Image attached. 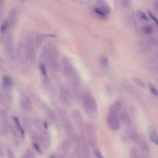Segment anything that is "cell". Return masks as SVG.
<instances>
[{
    "label": "cell",
    "instance_id": "obj_31",
    "mask_svg": "<svg viewBox=\"0 0 158 158\" xmlns=\"http://www.w3.org/2000/svg\"><path fill=\"white\" fill-rule=\"evenodd\" d=\"M48 115V117L51 120H55L56 119V114L54 112V110H49Z\"/></svg>",
    "mask_w": 158,
    "mask_h": 158
},
{
    "label": "cell",
    "instance_id": "obj_33",
    "mask_svg": "<svg viewBox=\"0 0 158 158\" xmlns=\"http://www.w3.org/2000/svg\"><path fill=\"white\" fill-rule=\"evenodd\" d=\"M150 89L152 94H153L154 95L156 96H158V89L156 88H155L154 86H151Z\"/></svg>",
    "mask_w": 158,
    "mask_h": 158
},
{
    "label": "cell",
    "instance_id": "obj_2",
    "mask_svg": "<svg viewBox=\"0 0 158 158\" xmlns=\"http://www.w3.org/2000/svg\"><path fill=\"white\" fill-rule=\"evenodd\" d=\"M129 135L130 138L132 139V140L136 144V145L138 146L140 149L145 153L148 152L150 151V147L149 145L147 143V142L145 141L144 138H143L141 136L138 135L135 131L134 130H131V131L129 132Z\"/></svg>",
    "mask_w": 158,
    "mask_h": 158
},
{
    "label": "cell",
    "instance_id": "obj_30",
    "mask_svg": "<svg viewBox=\"0 0 158 158\" xmlns=\"http://www.w3.org/2000/svg\"><path fill=\"white\" fill-rule=\"evenodd\" d=\"M40 70L41 71V73H42V75H43L45 77H47V72H46V67L43 64L40 65Z\"/></svg>",
    "mask_w": 158,
    "mask_h": 158
},
{
    "label": "cell",
    "instance_id": "obj_23",
    "mask_svg": "<svg viewBox=\"0 0 158 158\" xmlns=\"http://www.w3.org/2000/svg\"><path fill=\"white\" fill-rule=\"evenodd\" d=\"M9 27H10V26H9V22L8 21V19L4 20L3 22L1 25V33H3V34L6 33V31H8V29Z\"/></svg>",
    "mask_w": 158,
    "mask_h": 158
},
{
    "label": "cell",
    "instance_id": "obj_29",
    "mask_svg": "<svg viewBox=\"0 0 158 158\" xmlns=\"http://www.w3.org/2000/svg\"><path fill=\"white\" fill-rule=\"evenodd\" d=\"M130 154L131 155V158H140L139 154L136 149L133 148L132 150H131L130 151Z\"/></svg>",
    "mask_w": 158,
    "mask_h": 158
},
{
    "label": "cell",
    "instance_id": "obj_6",
    "mask_svg": "<svg viewBox=\"0 0 158 158\" xmlns=\"http://www.w3.org/2000/svg\"><path fill=\"white\" fill-rule=\"evenodd\" d=\"M86 130L88 138L90 143L94 145L97 140V132L94 125L91 123H88L86 126Z\"/></svg>",
    "mask_w": 158,
    "mask_h": 158
},
{
    "label": "cell",
    "instance_id": "obj_28",
    "mask_svg": "<svg viewBox=\"0 0 158 158\" xmlns=\"http://www.w3.org/2000/svg\"><path fill=\"white\" fill-rule=\"evenodd\" d=\"M23 158H35V157L32 152L29 150H25L24 152Z\"/></svg>",
    "mask_w": 158,
    "mask_h": 158
},
{
    "label": "cell",
    "instance_id": "obj_20",
    "mask_svg": "<svg viewBox=\"0 0 158 158\" xmlns=\"http://www.w3.org/2000/svg\"><path fill=\"white\" fill-rule=\"evenodd\" d=\"M3 82L4 85L6 88H10L13 85V80L9 76H4L3 78Z\"/></svg>",
    "mask_w": 158,
    "mask_h": 158
},
{
    "label": "cell",
    "instance_id": "obj_13",
    "mask_svg": "<svg viewBox=\"0 0 158 158\" xmlns=\"http://www.w3.org/2000/svg\"><path fill=\"white\" fill-rule=\"evenodd\" d=\"M72 115L73 120H74L76 125L78 128L82 129L84 126V123L81 114L79 113L78 110H75V111H73Z\"/></svg>",
    "mask_w": 158,
    "mask_h": 158
},
{
    "label": "cell",
    "instance_id": "obj_1",
    "mask_svg": "<svg viewBox=\"0 0 158 158\" xmlns=\"http://www.w3.org/2000/svg\"><path fill=\"white\" fill-rule=\"evenodd\" d=\"M43 57L45 62L52 70H58V55L57 50L54 46L45 47L43 52Z\"/></svg>",
    "mask_w": 158,
    "mask_h": 158
},
{
    "label": "cell",
    "instance_id": "obj_11",
    "mask_svg": "<svg viewBox=\"0 0 158 158\" xmlns=\"http://www.w3.org/2000/svg\"><path fill=\"white\" fill-rule=\"evenodd\" d=\"M94 12L96 13V14L99 15V16L104 17L110 13V10L107 5L102 4L101 6L94 9Z\"/></svg>",
    "mask_w": 158,
    "mask_h": 158
},
{
    "label": "cell",
    "instance_id": "obj_34",
    "mask_svg": "<svg viewBox=\"0 0 158 158\" xmlns=\"http://www.w3.org/2000/svg\"><path fill=\"white\" fill-rule=\"evenodd\" d=\"M138 17H140V19H141V20H146V21L148 20V18H147L146 15H145V14L144 13L141 12V11H139L138 13Z\"/></svg>",
    "mask_w": 158,
    "mask_h": 158
},
{
    "label": "cell",
    "instance_id": "obj_36",
    "mask_svg": "<svg viewBox=\"0 0 158 158\" xmlns=\"http://www.w3.org/2000/svg\"><path fill=\"white\" fill-rule=\"evenodd\" d=\"M4 6V0H0V17H1V15L3 12Z\"/></svg>",
    "mask_w": 158,
    "mask_h": 158
},
{
    "label": "cell",
    "instance_id": "obj_35",
    "mask_svg": "<svg viewBox=\"0 0 158 158\" xmlns=\"http://www.w3.org/2000/svg\"><path fill=\"white\" fill-rule=\"evenodd\" d=\"M7 154L9 158H15V156L14 153V152L9 148L7 149Z\"/></svg>",
    "mask_w": 158,
    "mask_h": 158
},
{
    "label": "cell",
    "instance_id": "obj_42",
    "mask_svg": "<svg viewBox=\"0 0 158 158\" xmlns=\"http://www.w3.org/2000/svg\"><path fill=\"white\" fill-rule=\"evenodd\" d=\"M20 1H24V0H20Z\"/></svg>",
    "mask_w": 158,
    "mask_h": 158
},
{
    "label": "cell",
    "instance_id": "obj_24",
    "mask_svg": "<svg viewBox=\"0 0 158 158\" xmlns=\"http://www.w3.org/2000/svg\"><path fill=\"white\" fill-rule=\"evenodd\" d=\"M133 80L134 81V82L136 84V85H138L139 87L144 88L146 87L145 83L144 82V81L142 80V79L138 78V77H134L133 78Z\"/></svg>",
    "mask_w": 158,
    "mask_h": 158
},
{
    "label": "cell",
    "instance_id": "obj_9",
    "mask_svg": "<svg viewBox=\"0 0 158 158\" xmlns=\"http://www.w3.org/2000/svg\"><path fill=\"white\" fill-rule=\"evenodd\" d=\"M62 66L64 76L67 77L71 76L73 73V67L71 61L67 58H64L62 61Z\"/></svg>",
    "mask_w": 158,
    "mask_h": 158
},
{
    "label": "cell",
    "instance_id": "obj_8",
    "mask_svg": "<svg viewBox=\"0 0 158 158\" xmlns=\"http://www.w3.org/2000/svg\"><path fill=\"white\" fill-rule=\"evenodd\" d=\"M62 125L66 134L69 137H73L75 135V130L71 121L67 118L64 119L62 121Z\"/></svg>",
    "mask_w": 158,
    "mask_h": 158
},
{
    "label": "cell",
    "instance_id": "obj_26",
    "mask_svg": "<svg viewBox=\"0 0 158 158\" xmlns=\"http://www.w3.org/2000/svg\"><path fill=\"white\" fill-rule=\"evenodd\" d=\"M153 30H154L153 27H152V26H151V25L145 26V27H144L143 29V33L146 35L151 34L152 32H153Z\"/></svg>",
    "mask_w": 158,
    "mask_h": 158
},
{
    "label": "cell",
    "instance_id": "obj_41",
    "mask_svg": "<svg viewBox=\"0 0 158 158\" xmlns=\"http://www.w3.org/2000/svg\"><path fill=\"white\" fill-rule=\"evenodd\" d=\"M59 158H66V157H64V156H60Z\"/></svg>",
    "mask_w": 158,
    "mask_h": 158
},
{
    "label": "cell",
    "instance_id": "obj_32",
    "mask_svg": "<svg viewBox=\"0 0 158 158\" xmlns=\"http://www.w3.org/2000/svg\"><path fill=\"white\" fill-rule=\"evenodd\" d=\"M101 64L105 67H107L108 66V59L106 58L105 56H103L101 57Z\"/></svg>",
    "mask_w": 158,
    "mask_h": 158
},
{
    "label": "cell",
    "instance_id": "obj_3",
    "mask_svg": "<svg viewBox=\"0 0 158 158\" xmlns=\"http://www.w3.org/2000/svg\"><path fill=\"white\" fill-rule=\"evenodd\" d=\"M24 51L26 58L31 62H34L36 59V51L34 39L29 38L27 40L24 46Z\"/></svg>",
    "mask_w": 158,
    "mask_h": 158
},
{
    "label": "cell",
    "instance_id": "obj_7",
    "mask_svg": "<svg viewBox=\"0 0 158 158\" xmlns=\"http://www.w3.org/2000/svg\"><path fill=\"white\" fill-rule=\"evenodd\" d=\"M76 141L78 150L82 152L83 155L88 156L89 154V151L85 139L82 136V137L77 138Z\"/></svg>",
    "mask_w": 158,
    "mask_h": 158
},
{
    "label": "cell",
    "instance_id": "obj_43",
    "mask_svg": "<svg viewBox=\"0 0 158 158\" xmlns=\"http://www.w3.org/2000/svg\"><path fill=\"white\" fill-rule=\"evenodd\" d=\"M52 158H54V157H52Z\"/></svg>",
    "mask_w": 158,
    "mask_h": 158
},
{
    "label": "cell",
    "instance_id": "obj_10",
    "mask_svg": "<svg viewBox=\"0 0 158 158\" xmlns=\"http://www.w3.org/2000/svg\"><path fill=\"white\" fill-rule=\"evenodd\" d=\"M20 108L25 113H30L32 110V104L31 100L27 96H24L20 101Z\"/></svg>",
    "mask_w": 158,
    "mask_h": 158
},
{
    "label": "cell",
    "instance_id": "obj_27",
    "mask_svg": "<svg viewBox=\"0 0 158 158\" xmlns=\"http://www.w3.org/2000/svg\"><path fill=\"white\" fill-rule=\"evenodd\" d=\"M120 110V104L119 103H115L114 104L112 105L110 107L109 110H111V111H114L115 113H118L119 112V110Z\"/></svg>",
    "mask_w": 158,
    "mask_h": 158
},
{
    "label": "cell",
    "instance_id": "obj_25",
    "mask_svg": "<svg viewBox=\"0 0 158 158\" xmlns=\"http://www.w3.org/2000/svg\"><path fill=\"white\" fill-rule=\"evenodd\" d=\"M0 120H1V122L4 124H7L8 123V116L6 113H4L3 110H1V111H0Z\"/></svg>",
    "mask_w": 158,
    "mask_h": 158
},
{
    "label": "cell",
    "instance_id": "obj_22",
    "mask_svg": "<svg viewBox=\"0 0 158 158\" xmlns=\"http://www.w3.org/2000/svg\"><path fill=\"white\" fill-rule=\"evenodd\" d=\"M151 65L154 69L158 71V53H157L152 57L151 62Z\"/></svg>",
    "mask_w": 158,
    "mask_h": 158
},
{
    "label": "cell",
    "instance_id": "obj_16",
    "mask_svg": "<svg viewBox=\"0 0 158 158\" xmlns=\"http://www.w3.org/2000/svg\"><path fill=\"white\" fill-rule=\"evenodd\" d=\"M156 44H157V40L156 39L149 38L143 41V43H142V45H143V46L146 48H152V47H153L154 46L156 45Z\"/></svg>",
    "mask_w": 158,
    "mask_h": 158
},
{
    "label": "cell",
    "instance_id": "obj_40",
    "mask_svg": "<svg viewBox=\"0 0 158 158\" xmlns=\"http://www.w3.org/2000/svg\"><path fill=\"white\" fill-rule=\"evenodd\" d=\"M155 8V9H156V11L158 13V1L156 3Z\"/></svg>",
    "mask_w": 158,
    "mask_h": 158
},
{
    "label": "cell",
    "instance_id": "obj_38",
    "mask_svg": "<svg viewBox=\"0 0 158 158\" xmlns=\"http://www.w3.org/2000/svg\"><path fill=\"white\" fill-rule=\"evenodd\" d=\"M95 155L97 158H104L102 154H101V152L99 151V150H96Z\"/></svg>",
    "mask_w": 158,
    "mask_h": 158
},
{
    "label": "cell",
    "instance_id": "obj_5",
    "mask_svg": "<svg viewBox=\"0 0 158 158\" xmlns=\"http://www.w3.org/2000/svg\"><path fill=\"white\" fill-rule=\"evenodd\" d=\"M107 122L109 127L113 130H117L120 129V120L117 113L109 110L107 115Z\"/></svg>",
    "mask_w": 158,
    "mask_h": 158
},
{
    "label": "cell",
    "instance_id": "obj_21",
    "mask_svg": "<svg viewBox=\"0 0 158 158\" xmlns=\"http://www.w3.org/2000/svg\"><path fill=\"white\" fill-rule=\"evenodd\" d=\"M150 139L158 146V134L155 130H152L150 133Z\"/></svg>",
    "mask_w": 158,
    "mask_h": 158
},
{
    "label": "cell",
    "instance_id": "obj_17",
    "mask_svg": "<svg viewBox=\"0 0 158 158\" xmlns=\"http://www.w3.org/2000/svg\"><path fill=\"white\" fill-rule=\"evenodd\" d=\"M6 50L8 52L9 55H12L13 52V38L11 36L9 35L6 39Z\"/></svg>",
    "mask_w": 158,
    "mask_h": 158
},
{
    "label": "cell",
    "instance_id": "obj_18",
    "mask_svg": "<svg viewBox=\"0 0 158 158\" xmlns=\"http://www.w3.org/2000/svg\"><path fill=\"white\" fill-rule=\"evenodd\" d=\"M72 148V145H71V142L69 140H65L62 144V151L65 153H68Z\"/></svg>",
    "mask_w": 158,
    "mask_h": 158
},
{
    "label": "cell",
    "instance_id": "obj_14",
    "mask_svg": "<svg viewBox=\"0 0 158 158\" xmlns=\"http://www.w3.org/2000/svg\"><path fill=\"white\" fill-rule=\"evenodd\" d=\"M70 94L66 89L62 88L60 92V99L61 102L64 104H68L70 102Z\"/></svg>",
    "mask_w": 158,
    "mask_h": 158
},
{
    "label": "cell",
    "instance_id": "obj_37",
    "mask_svg": "<svg viewBox=\"0 0 158 158\" xmlns=\"http://www.w3.org/2000/svg\"><path fill=\"white\" fill-rule=\"evenodd\" d=\"M130 0H122V3L125 7H128L130 5Z\"/></svg>",
    "mask_w": 158,
    "mask_h": 158
},
{
    "label": "cell",
    "instance_id": "obj_15",
    "mask_svg": "<svg viewBox=\"0 0 158 158\" xmlns=\"http://www.w3.org/2000/svg\"><path fill=\"white\" fill-rule=\"evenodd\" d=\"M119 117H120V122H122L124 125L127 126V127H129V126L131 125V120L129 114L127 112L123 111L120 114Z\"/></svg>",
    "mask_w": 158,
    "mask_h": 158
},
{
    "label": "cell",
    "instance_id": "obj_4",
    "mask_svg": "<svg viewBox=\"0 0 158 158\" xmlns=\"http://www.w3.org/2000/svg\"><path fill=\"white\" fill-rule=\"evenodd\" d=\"M83 105L86 109L90 113H95L98 109V104L95 99L93 98L92 94L86 92L83 95Z\"/></svg>",
    "mask_w": 158,
    "mask_h": 158
},
{
    "label": "cell",
    "instance_id": "obj_19",
    "mask_svg": "<svg viewBox=\"0 0 158 158\" xmlns=\"http://www.w3.org/2000/svg\"><path fill=\"white\" fill-rule=\"evenodd\" d=\"M13 120H14V124H15V127H16L17 130L19 131L20 134L21 135H22V136H24L25 135L24 130L23 129L22 126L21 125V124H20V123L19 122V120L18 119V118L15 117H14Z\"/></svg>",
    "mask_w": 158,
    "mask_h": 158
},
{
    "label": "cell",
    "instance_id": "obj_12",
    "mask_svg": "<svg viewBox=\"0 0 158 158\" xmlns=\"http://www.w3.org/2000/svg\"><path fill=\"white\" fill-rule=\"evenodd\" d=\"M18 20V13L16 9H13L9 13V17L8 19V21L9 22L10 27H14L16 24Z\"/></svg>",
    "mask_w": 158,
    "mask_h": 158
},
{
    "label": "cell",
    "instance_id": "obj_39",
    "mask_svg": "<svg viewBox=\"0 0 158 158\" xmlns=\"http://www.w3.org/2000/svg\"><path fill=\"white\" fill-rule=\"evenodd\" d=\"M150 16L152 20H153V21H155V22L156 23V24L158 26V19L157 17H156L155 16H154V15L152 14H151V13H150Z\"/></svg>",
    "mask_w": 158,
    "mask_h": 158
}]
</instances>
